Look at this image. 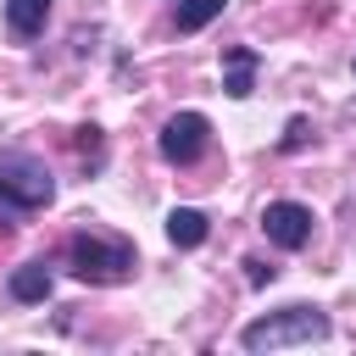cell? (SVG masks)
Masks as SVG:
<instances>
[{"label": "cell", "mask_w": 356, "mask_h": 356, "mask_svg": "<svg viewBox=\"0 0 356 356\" xmlns=\"http://www.w3.org/2000/svg\"><path fill=\"white\" fill-rule=\"evenodd\" d=\"M206 234H211L206 211H195V206H178V211H167V239H172L178 250H195V245H206Z\"/></svg>", "instance_id": "obj_8"}, {"label": "cell", "mask_w": 356, "mask_h": 356, "mask_svg": "<svg viewBox=\"0 0 356 356\" xmlns=\"http://www.w3.org/2000/svg\"><path fill=\"white\" fill-rule=\"evenodd\" d=\"M273 273H278V267H273V261H261V256H250V261H245V278H250L256 289H261V284H273Z\"/></svg>", "instance_id": "obj_11"}, {"label": "cell", "mask_w": 356, "mask_h": 356, "mask_svg": "<svg viewBox=\"0 0 356 356\" xmlns=\"http://www.w3.org/2000/svg\"><path fill=\"white\" fill-rule=\"evenodd\" d=\"M0 200L17 206V211H39L56 200V178L39 156L28 150H0Z\"/></svg>", "instance_id": "obj_3"}, {"label": "cell", "mask_w": 356, "mask_h": 356, "mask_svg": "<svg viewBox=\"0 0 356 356\" xmlns=\"http://www.w3.org/2000/svg\"><path fill=\"white\" fill-rule=\"evenodd\" d=\"M50 22V0H6V28L17 39H39Z\"/></svg>", "instance_id": "obj_9"}, {"label": "cell", "mask_w": 356, "mask_h": 356, "mask_svg": "<svg viewBox=\"0 0 356 356\" xmlns=\"http://www.w3.org/2000/svg\"><path fill=\"white\" fill-rule=\"evenodd\" d=\"M328 334H334L328 312H317V306H278V312L245 323L239 328V345L245 350H289V345H317Z\"/></svg>", "instance_id": "obj_1"}, {"label": "cell", "mask_w": 356, "mask_h": 356, "mask_svg": "<svg viewBox=\"0 0 356 356\" xmlns=\"http://www.w3.org/2000/svg\"><path fill=\"white\" fill-rule=\"evenodd\" d=\"M222 11H228V0H178V17H172V22H178V33H200V28H206L211 17H222Z\"/></svg>", "instance_id": "obj_10"}, {"label": "cell", "mask_w": 356, "mask_h": 356, "mask_svg": "<svg viewBox=\"0 0 356 356\" xmlns=\"http://www.w3.org/2000/svg\"><path fill=\"white\" fill-rule=\"evenodd\" d=\"M256 67H261V56H256L250 44H228V50H222V89H228L234 100H245V95L256 89Z\"/></svg>", "instance_id": "obj_6"}, {"label": "cell", "mask_w": 356, "mask_h": 356, "mask_svg": "<svg viewBox=\"0 0 356 356\" xmlns=\"http://www.w3.org/2000/svg\"><path fill=\"white\" fill-rule=\"evenodd\" d=\"M300 139H306V122L289 117V128H284V150H300Z\"/></svg>", "instance_id": "obj_12"}, {"label": "cell", "mask_w": 356, "mask_h": 356, "mask_svg": "<svg viewBox=\"0 0 356 356\" xmlns=\"http://www.w3.org/2000/svg\"><path fill=\"white\" fill-rule=\"evenodd\" d=\"M67 261H72V273H78L83 284H122V278L134 273V245L117 239V234H89V228H78V234L67 239Z\"/></svg>", "instance_id": "obj_2"}, {"label": "cell", "mask_w": 356, "mask_h": 356, "mask_svg": "<svg viewBox=\"0 0 356 356\" xmlns=\"http://www.w3.org/2000/svg\"><path fill=\"white\" fill-rule=\"evenodd\" d=\"M312 228H317V217H312V206H300V200H273V206L261 211V234H267L278 250H306V245H312Z\"/></svg>", "instance_id": "obj_5"}, {"label": "cell", "mask_w": 356, "mask_h": 356, "mask_svg": "<svg viewBox=\"0 0 356 356\" xmlns=\"http://www.w3.org/2000/svg\"><path fill=\"white\" fill-rule=\"evenodd\" d=\"M11 300H22V306H39V300H50V289H56V278H50V267L44 261H22L17 273H11Z\"/></svg>", "instance_id": "obj_7"}, {"label": "cell", "mask_w": 356, "mask_h": 356, "mask_svg": "<svg viewBox=\"0 0 356 356\" xmlns=\"http://www.w3.org/2000/svg\"><path fill=\"white\" fill-rule=\"evenodd\" d=\"M350 67H356V61H350Z\"/></svg>", "instance_id": "obj_13"}, {"label": "cell", "mask_w": 356, "mask_h": 356, "mask_svg": "<svg viewBox=\"0 0 356 356\" xmlns=\"http://www.w3.org/2000/svg\"><path fill=\"white\" fill-rule=\"evenodd\" d=\"M156 150H161V161H172V167H195V161L211 150V122H206L200 111H178V117L161 122Z\"/></svg>", "instance_id": "obj_4"}]
</instances>
